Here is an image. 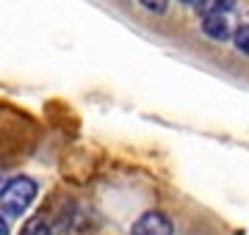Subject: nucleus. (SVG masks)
I'll return each mask as SVG.
<instances>
[{"mask_svg":"<svg viewBox=\"0 0 249 235\" xmlns=\"http://www.w3.org/2000/svg\"><path fill=\"white\" fill-rule=\"evenodd\" d=\"M36 199V183L31 177H14L0 191V210L6 216H22Z\"/></svg>","mask_w":249,"mask_h":235,"instance_id":"1","label":"nucleus"},{"mask_svg":"<svg viewBox=\"0 0 249 235\" xmlns=\"http://www.w3.org/2000/svg\"><path fill=\"white\" fill-rule=\"evenodd\" d=\"M172 233H175V224L160 210H147L133 224V235H172Z\"/></svg>","mask_w":249,"mask_h":235,"instance_id":"2","label":"nucleus"},{"mask_svg":"<svg viewBox=\"0 0 249 235\" xmlns=\"http://www.w3.org/2000/svg\"><path fill=\"white\" fill-rule=\"evenodd\" d=\"M202 34H205V36H211L213 42H227V39H232L230 17H227V14H222V11L202 14Z\"/></svg>","mask_w":249,"mask_h":235,"instance_id":"3","label":"nucleus"},{"mask_svg":"<svg viewBox=\"0 0 249 235\" xmlns=\"http://www.w3.org/2000/svg\"><path fill=\"white\" fill-rule=\"evenodd\" d=\"M19 235H53V233H50V221L45 216H34L31 221H25Z\"/></svg>","mask_w":249,"mask_h":235,"instance_id":"4","label":"nucleus"},{"mask_svg":"<svg viewBox=\"0 0 249 235\" xmlns=\"http://www.w3.org/2000/svg\"><path fill=\"white\" fill-rule=\"evenodd\" d=\"M196 6L202 9V14H211V11H222V14H227V11L235 6V0H199Z\"/></svg>","mask_w":249,"mask_h":235,"instance_id":"5","label":"nucleus"},{"mask_svg":"<svg viewBox=\"0 0 249 235\" xmlns=\"http://www.w3.org/2000/svg\"><path fill=\"white\" fill-rule=\"evenodd\" d=\"M232 45H235V50H238V53H244L249 58V25L238 28V31L232 34Z\"/></svg>","mask_w":249,"mask_h":235,"instance_id":"6","label":"nucleus"},{"mask_svg":"<svg viewBox=\"0 0 249 235\" xmlns=\"http://www.w3.org/2000/svg\"><path fill=\"white\" fill-rule=\"evenodd\" d=\"M147 11H152V14H163V11L169 9V0H139Z\"/></svg>","mask_w":249,"mask_h":235,"instance_id":"7","label":"nucleus"},{"mask_svg":"<svg viewBox=\"0 0 249 235\" xmlns=\"http://www.w3.org/2000/svg\"><path fill=\"white\" fill-rule=\"evenodd\" d=\"M0 235H9V221L0 216Z\"/></svg>","mask_w":249,"mask_h":235,"instance_id":"8","label":"nucleus"},{"mask_svg":"<svg viewBox=\"0 0 249 235\" xmlns=\"http://www.w3.org/2000/svg\"><path fill=\"white\" fill-rule=\"evenodd\" d=\"M183 3H188V6H196V3H199V0H183Z\"/></svg>","mask_w":249,"mask_h":235,"instance_id":"9","label":"nucleus"},{"mask_svg":"<svg viewBox=\"0 0 249 235\" xmlns=\"http://www.w3.org/2000/svg\"><path fill=\"white\" fill-rule=\"evenodd\" d=\"M0 191H3V180H0Z\"/></svg>","mask_w":249,"mask_h":235,"instance_id":"10","label":"nucleus"}]
</instances>
